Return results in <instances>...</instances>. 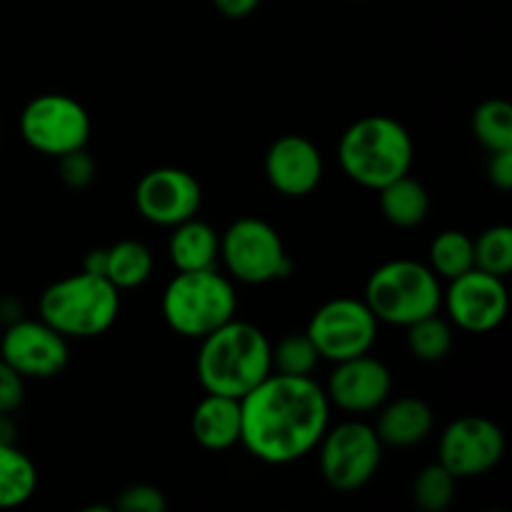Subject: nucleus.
Masks as SVG:
<instances>
[{
  "label": "nucleus",
  "mask_w": 512,
  "mask_h": 512,
  "mask_svg": "<svg viewBox=\"0 0 512 512\" xmlns=\"http://www.w3.org/2000/svg\"><path fill=\"white\" fill-rule=\"evenodd\" d=\"M240 445L268 465H288L318 448L330 425L325 388L310 378L270 373L240 398Z\"/></svg>",
  "instance_id": "1"
},
{
  "label": "nucleus",
  "mask_w": 512,
  "mask_h": 512,
  "mask_svg": "<svg viewBox=\"0 0 512 512\" xmlns=\"http://www.w3.org/2000/svg\"><path fill=\"white\" fill-rule=\"evenodd\" d=\"M268 335L245 320H228L200 338L195 373L205 393L243 398L273 373Z\"/></svg>",
  "instance_id": "2"
},
{
  "label": "nucleus",
  "mask_w": 512,
  "mask_h": 512,
  "mask_svg": "<svg viewBox=\"0 0 512 512\" xmlns=\"http://www.w3.org/2000/svg\"><path fill=\"white\" fill-rule=\"evenodd\" d=\"M413 160V135L390 115H365L355 120L338 143L343 173L368 190H380L400 175H408Z\"/></svg>",
  "instance_id": "3"
},
{
  "label": "nucleus",
  "mask_w": 512,
  "mask_h": 512,
  "mask_svg": "<svg viewBox=\"0 0 512 512\" xmlns=\"http://www.w3.org/2000/svg\"><path fill=\"white\" fill-rule=\"evenodd\" d=\"M40 320L73 340L108 333L120 313V290L103 275L80 273L55 280L38 303Z\"/></svg>",
  "instance_id": "4"
},
{
  "label": "nucleus",
  "mask_w": 512,
  "mask_h": 512,
  "mask_svg": "<svg viewBox=\"0 0 512 512\" xmlns=\"http://www.w3.org/2000/svg\"><path fill=\"white\" fill-rule=\"evenodd\" d=\"M238 293L228 275L215 268L178 273L163 290L160 313L180 338L200 340L235 318Z\"/></svg>",
  "instance_id": "5"
},
{
  "label": "nucleus",
  "mask_w": 512,
  "mask_h": 512,
  "mask_svg": "<svg viewBox=\"0 0 512 512\" xmlns=\"http://www.w3.org/2000/svg\"><path fill=\"white\" fill-rule=\"evenodd\" d=\"M363 300L378 323L408 328L415 320L438 313L443 305V288L430 265L400 258L373 270L365 283Z\"/></svg>",
  "instance_id": "6"
},
{
  "label": "nucleus",
  "mask_w": 512,
  "mask_h": 512,
  "mask_svg": "<svg viewBox=\"0 0 512 512\" xmlns=\"http://www.w3.org/2000/svg\"><path fill=\"white\" fill-rule=\"evenodd\" d=\"M220 260L230 278L245 285H265L293 273L283 238L260 218H238L220 235Z\"/></svg>",
  "instance_id": "7"
},
{
  "label": "nucleus",
  "mask_w": 512,
  "mask_h": 512,
  "mask_svg": "<svg viewBox=\"0 0 512 512\" xmlns=\"http://www.w3.org/2000/svg\"><path fill=\"white\" fill-rule=\"evenodd\" d=\"M318 465L325 483L338 493H355L375 478L383 460V443L373 425L345 420L323 433L318 443Z\"/></svg>",
  "instance_id": "8"
},
{
  "label": "nucleus",
  "mask_w": 512,
  "mask_h": 512,
  "mask_svg": "<svg viewBox=\"0 0 512 512\" xmlns=\"http://www.w3.org/2000/svg\"><path fill=\"white\" fill-rule=\"evenodd\" d=\"M18 128L25 145L48 158L88 148L93 133L90 113L83 103L63 93H43L28 100L20 113Z\"/></svg>",
  "instance_id": "9"
},
{
  "label": "nucleus",
  "mask_w": 512,
  "mask_h": 512,
  "mask_svg": "<svg viewBox=\"0 0 512 512\" xmlns=\"http://www.w3.org/2000/svg\"><path fill=\"white\" fill-rule=\"evenodd\" d=\"M378 318L358 298H335L320 305L308 323V338L313 340L320 360H340L365 355L378 340Z\"/></svg>",
  "instance_id": "10"
},
{
  "label": "nucleus",
  "mask_w": 512,
  "mask_h": 512,
  "mask_svg": "<svg viewBox=\"0 0 512 512\" xmlns=\"http://www.w3.org/2000/svg\"><path fill=\"white\" fill-rule=\"evenodd\" d=\"M505 455V435L490 418L463 415L443 430L438 443V463L455 480L480 478L500 465Z\"/></svg>",
  "instance_id": "11"
},
{
  "label": "nucleus",
  "mask_w": 512,
  "mask_h": 512,
  "mask_svg": "<svg viewBox=\"0 0 512 512\" xmlns=\"http://www.w3.org/2000/svg\"><path fill=\"white\" fill-rule=\"evenodd\" d=\"M443 305L448 308L455 328L483 335L503 325L510 308V295L505 278H495L473 268L450 280L448 290H443Z\"/></svg>",
  "instance_id": "12"
},
{
  "label": "nucleus",
  "mask_w": 512,
  "mask_h": 512,
  "mask_svg": "<svg viewBox=\"0 0 512 512\" xmlns=\"http://www.w3.org/2000/svg\"><path fill=\"white\" fill-rule=\"evenodd\" d=\"M0 360L23 378L48 380L68 368V338L45 320H13L0 340Z\"/></svg>",
  "instance_id": "13"
},
{
  "label": "nucleus",
  "mask_w": 512,
  "mask_h": 512,
  "mask_svg": "<svg viewBox=\"0 0 512 512\" xmlns=\"http://www.w3.org/2000/svg\"><path fill=\"white\" fill-rule=\"evenodd\" d=\"M135 208L148 223L173 228L198 215L203 188L193 173L183 168H153L135 185Z\"/></svg>",
  "instance_id": "14"
},
{
  "label": "nucleus",
  "mask_w": 512,
  "mask_h": 512,
  "mask_svg": "<svg viewBox=\"0 0 512 512\" xmlns=\"http://www.w3.org/2000/svg\"><path fill=\"white\" fill-rule=\"evenodd\" d=\"M393 393V375L383 360L370 353L335 363L333 375L328 378L330 405L353 415H368L380 410Z\"/></svg>",
  "instance_id": "15"
},
{
  "label": "nucleus",
  "mask_w": 512,
  "mask_h": 512,
  "mask_svg": "<svg viewBox=\"0 0 512 512\" xmlns=\"http://www.w3.org/2000/svg\"><path fill=\"white\" fill-rule=\"evenodd\" d=\"M265 178L285 198L315 193L325 173L323 153L305 135H283L265 153Z\"/></svg>",
  "instance_id": "16"
},
{
  "label": "nucleus",
  "mask_w": 512,
  "mask_h": 512,
  "mask_svg": "<svg viewBox=\"0 0 512 512\" xmlns=\"http://www.w3.org/2000/svg\"><path fill=\"white\" fill-rule=\"evenodd\" d=\"M240 428H243L240 398H230V395L205 393L190 418L195 443L213 453L240 445Z\"/></svg>",
  "instance_id": "17"
},
{
  "label": "nucleus",
  "mask_w": 512,
  "mask_h": 512,
  "mask_svg": "<svg viewBox=\"0 0 512 512\" xmlns=\"http://www.w3.org/2000/svg\"><path fill=\"white\" fill-rule=\"evenodd\" d=\"M435 415L425 400L420 398H398L380 408L375 433L380 443L390 448H413L428 440L433 433Z\"/></svg>",
  "instance_id": "18"
},
{
  "label": "nucleus",
  "mask_w": 512,
  "mask_h": 512,
  "mask_svg": "<svg viewBox=\"0 0 512 512\" xmlns=\"http://www.w3.org/2000/svg\"><path fill=\"white\" fill-rule=\"evenodd\" d=\"M170 263L175 265L178 273L188 270H205L215 268L220 260V235L213 225L205 220L190 218L183 223L173 225L168 243Z\"/></svg>",
  "instance_id": "19"
},
{
  "label": "nucleus",
  "mask_w": 512,
  "mask_h": 512,
  "mask_svg": "<svg viewBox=\"0 0 512 512\" xmlns=\"http://www.w3.org/2000/svg\"><path fill=\"white\" fill-rule=\"evenodd\" d=\"M378 193L380 213L395 228H418L430 213V195L420 180L413 175H400Z\"/></svg>",
  "instance_id": "20"
},
{
  "label": "nucleus",
  "mask_w": 512,
  "mask_h": 512,
  "mask_svg": "<svg viewBox=\"0 0 512 512\" xmlns=\"http://www.w3.org/2000/svg\"><path fill=\"white\" fill-rule=\"evenodd\" d=\"M105 255H108V260H105V278L118 290L140 288L153 275V253L140 240H118L115 245L105 248Z\"/></svg>",
  "instance_id": "21"
},
{
  "label": "nucleus",
  "mask_w": 512,
  "mask_h": 512,
  "mask_svg": "<svg viewBox=\"0 0 512 512\" xmlns=\"http://www.w3.org/2000/svg\"><path fill=\"white\" fill-rule=\"evenodd\" d=\"M38 490V468L23 450L0 445V510H13L28 503Z\"/></svg>",
  "instance_id": "22"
},
{
  "label": "nucleus",
  "mask_w": 512,
  "mask_h": 512,
  "mask_svg": "<svg viewBox=\"0 0 512 512\" xmlns=\"http://www.w3.org/2000/svg\"><path fill=\"white\" fill-rule=\"evenodd\" d=\"M428 265L438 278L453 280L475 268L473 238L463 230H443L430 243Z\"/></svg>",
  "instance_id": "23"
},
{
  "label": "nucleus",
  "mask_w": 512,
  "mask_h": 512,
  "mask_svg": "<svg viewBox=\"0 0 512 512\" xmlns=\"http://www.w3.org/2000/svg\"><path fill=\"white\" fill-rule=\"evenodd\" d=\"M473 135L488 153L512 148V105L508 100H483L473 113Z\"/></svg>",
  "instance_id": "24"
},
{
  "label": "nucleus",
  "mask_w": 512,
  "mask_h": 512,
  "mask_svg": "<svg viewBox=\"0 0 512 512\" xmlns=\"http://www.w3.org/2000/svg\"><path fill=\"white\" fill-rule=\"evenodd\" d=\"M408 348L423 363H438L453 350V325L438 313L415 320L408 328Z\"/></svg>",
  "instance_id": "25"
},
{
  "label": "nucleus",
  "mask_w": 512,
  "mask_h": 512,
  "mask_svg": "<svg viewBox=\"0 0 512 512\" xmlns=\"http://www.w3.org/2000/svg\"><path fill=\"white\" fill-rule=\"evenodd\" d=\"M475 268L495 278H508L512 273V228L493 225L473 240Z\"/></svg>",
  "instance_id": "26"
},
{
  "label": "nucleus",
  "mask_w": 512,
  "mask_h": 512,
  "mask_svg": "<svg viewBox=\"0 0 512 512\" xmlns=\"http://www.w3.org/2000/svg\"><path fill=\"white\" fill-rule=\"evenodd\" d=\"M455 483L440 463L425 465L413 480V503L423 512H445L455 500Z\"/></svg>",
  "instance_id": "27"
},
{
  "label": "nucleus",
  "mask_w": 512,
  "mask_h": 512,
  "mask_svg": "<svg viewBox=\"0 0 512 512\" xmlns=\"http://www.w3.org/2000/svg\"><path fill=\"white\" fill-rule=\"evenodd\" d=\"M273 373L280 375H298V378H310L318 365L320 355L315 350L313 340L308 338V333H295L285 335L278 343L273 345Z\"/></svg>",
  "instance_id": "28"
},
{
  "label": "nucleus",
  "mask_w": 512,
  "mask_h": 512,
  "mask_svg": "<svg viewBox=\"0 0 512 512\" xmlns=\"http://www.w3.org/2000/svg\"><path fill=\"white\" fill-rule=\"evenodd\" d=\"M58 160V175L63 180L65 188L70 190H85L88 185H93L95 180V165L93 155L88 153V148H78V150H70V153L60 155Z\"/></svg>",
  "instance_id": "29"
},
{
  "label": "nucleus",
  "mask_w": 512,
  "mask_h": 512,
  "mask_svg": "<svg viewBox=\"0 0 512 512\" xmlns=\"http://www.w3.org/2000/svg\"><path fill=\"white\" fill-rule=\"evenodd\" d=\"M115 508L120 512H165L168 508V500H165L163 490L155 488V485L138 483L125 488L123 493L115 500Z\"/></svg>",
  "instance_id": "30"
},
{
  "label": "nucleus",
  "mask_w": 512,
  "mask_h": 512,
  "mask_svg": "<svg viewBox=\"0 0 512 512\" xmlns=\"http://www.w3.org/2000/svg\"><path fill=\"white\" fill-rule=\"evenodd\" d=\"M25 398V378L0 360V413H15Z\"/></svg>",
  "instance_id": "31"
},
{
  "label": "nucleus",
  "mask_w": 512,
  "mask_h": 512,
  "mask_svg": "<svg viewBox=\"0 0 512 512\" xmlns=\"http://www.w3.org/2000/svg\"><path fill=\"white\" fill-rule=\"evenodd\" d=\"M488 178L500 193H510L512 190V148L495 150L490 153L488 160Z\"/></svg>",
  "instance_id": "32"
},
{
  "label": "nucleus",
  "mask_w": 512,
  "mask_h": 512,
  "mask_svg": "<svg viewBox=\"0 0 512 512\" xmlns=\"http://www.w3.org/2000/svg\"><path fill=\"white\" fill-rule=\"evenodd\" d=\"M215 10L230 20H243L258 10L260 0H213Z\"/></svg>",
  "instance_id": "33"
},
{
  "label": "nucleus",
  "mask_w": 512,
  "mask_h": 512,
  "mask_svg": "<svg viewBox=\"0 0 512 512\" xmlns=\"http://www.w3.org/2000/svg\"><path fill=\"white\" fill-rule=\"evenodd\" d=\"M105 260H108V255H105V248L90 250V253H85V258H83V270H85V273L103 275V278H105Z\"/></svg>",
  "instance_id": "34"
},
{
  "label": "nucleus",
  "mask_w": 512,
  "mask_h": 512,
  "mask_svg": "<svg viewBox=\"0 0 512 512\" xmlns=\"http://www.w3.org/2000/svg\"><path fill=\"white\" fill-rule=\"evenodd\" d=\"M15 443V423L10 413H0V445Z\"/></svg>",
  "instance_id": "35"
}]
</instances>
